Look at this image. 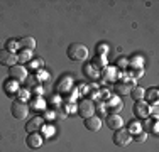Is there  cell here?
Wrapping results in <instances>:
<instances>
[{
    "mask_svg": "<svg viewBox=\"0 0 159 152\" xmlns=\"http://www.w3.org/2000/svg\"><path fill=\"white\" fill-rule=\"evenodd\" d=\"M66 54L71 61H85L88 58V47L81 42H73L68 46Z\"/></svg>",
    "mask_w": 159,
    "mask_h": 152,
    "instance_id": "cell-1",
    "label": "cell"
},
{
    "mask_svg": "<svg viewBox=\"0 0 159 152\" xmlns=\"http://www.w3.org/2000/svg\"><path fill=\"white\" fill-rule=\"evenodd\" d=\"M12 115H14V118H17V120H24L25 117L29 115V106L25 101H20V100H16L12 103Z\"/></svg>",
    "mask_w": 159,
    "mask_h": 152,
    "instance_id": "cell-2",
    "label": "cell"
},
{
    "mask_svg": "<svg viewBox=\"0 0 159 152\" xmlns=\"http://www.w3.org/2000/svg\"><path fill=\"white\" fill-rule=\"evenodd\" d=\"M130 140H132V135H130V132H129V130H125V128L115 130V134H113V142H115V145H119V147L129 145Z\"/></svg>",
    "mask_w": 159,
    "mask_h": 152,
    "instance_id": "cell-3",
    "label": "cell"
},
{
    "mask_svg": "<svg viewBox=\"0 0 159 152\" xmlns=\"http://www.w3.org/2000/svg\"><path fill=\"white\" fill-rule=\"evenodd\" d=\"M78 113L80 117L83 118H88V117H93L95 115V103L92 100H81L78 105Z\"/></svg>",
    "mask_w": 159,
    "mask_h": 152,
    "instance_id": "cell-4",
    "label": "cell"
},
{
    "mask_svg": "<svg viewBox=\"0 0 159 152\" xmlns=\"http://www.w3.org/2000/svg\"><path fill=\"white\" fill-rule=\"evenodd\" d=\"M16 63H17L16 52H10V51H7V49H2V51H0V64H2V66L12 68V66H16Z\"/></svg>",
    "mask_w": 159,
    "mask_h": 152,
    "instance_id": "cell-5",
    "label": "cell"
},
{
    "mask_svg": "<svg viewBox=\"0 0 159 152\" xmlns=\"http://www.w3.org/2000/svg\"><path fill=\"white\" fill-rule=\"evenodd\" d=\"M134 113H135V117H139V118H149V115H151V106H149V103H146L144 100L135 101Z\"/></svg>",
    "mask_w": 159,
    "mask_h": 152,
    "instance_id": "cell-6",
    "label": "cell"
},
{
    "mask_svg": "<svg viewBox=\"0 0 159 152\" xmlns=\"http://www.w3.org/2000/svg\"><path fill=\"white\" fill-rule=\"evenodd\" d=\"M9 74H10V79H14V81H24L27 78V69L24 66H17L16 64L9 69Z\"/></svg>",
    "mask_w": 159,
    "mask_h": 152,
    "instance_id": "cell-7",
    "label": "cell"
},
{
    "mask_svg": "<svg viewBox=\"0 0 159 152\" xmlns=\"http://www.w3.org/2000/svg\"><path fill=\"white\" fill-rule=\"evenodd\" d=\"M43 142H44V137L41 135V132L29 134V137L25 139V144H27V147H31V149H39V147L43 145Z\"/></svg>",
    "mask_w": 159,
    "mask_h": 152,
    "instance_id": "cell-8",
    "label": "cell"
},
{
    "mask_svg": "<svg viewBox=\"0 0 159 152\" xmlns=\"http://www.w3.org/2000/svg\"><path fill=\"white\" fill-rule=\"evenodd\" d=\"M107 125L112 130H120V128L124 127V118L119 113H110V115L107 117Z\"/></svg>",
    "mask_w": 159,
    "mask_h": 152,
    "instance_id": "cell-9",
    "label": "cell"
},
{
    "mask_svg": "<svg viewBox=\"0 0 159 152\" xmlns=\"http://www.w3.org/2000/svg\"><path fill=\"white\" fill-rule=\"evenodd\" d=\"M43 125H44V120L41 118V117H32V118L27 122V125H25V130H27L29 134H34V132H39L41 128H43Z\"/></svg>",
    "mask_w": 159,
    "mask_h": 152,
    "instance_id": "cell-10",
    "label": "cell"
},
{
    "mask_svg": "<svg viewBox=\"0 0 159 152\" xmlns=\"http://www.w3.org/2000/svg\"><path fill=\"white\" fill-rule=\"evenodd\" d=\"M85 127L88 128V130H92V132H97V130H100V127H102V120H100V117H88V118H85Z\"/></svg>",
    "mask_w": 159,
    "mask_h": 152,
    "instance_id": "cell-11",
    "label": "cell"
},
{
    "mask_svg": "<svg viewBox=\"0 0 159 152\" xmlns=\"http://www.w3.org/2000/svg\"><path fill=\"white\" fill-rule=\"evenodd\" d=\"M19 47L32 51V49L36 47V39H34V37H22V39L19 41Z\"/></svg>",
    "mask_w": 159,
    "mask_h": 152,
    "instance_id": "cell-12",
    "label": "cell"
},
{
    "mask_svg": "<svg viewBox=\"0 0 159 152\" xmlns=\"http://www.w3.org/2000/svg\"><path fill=\"white\" fill-rule=\"evenodd\" d=\"M132 96V100L134 101H141L144 96H146V90L142 88V86H135V88L130 90V93H129Z\"/></svg>",
    "mask_w": 159,
    "mask_h": 152,
    "instance_id": "cell-13",
    "label": "cell"
},
{
    "mask_svg": "<svg viewBox=\"0 0 159 152\" xmlns=\"http://www.w3.org/2000/svg\"><path fill=\"white\" fill-rule=\"evenodd\" d=\"M122 108H124V103H122L120 98H112V100H108V110H110L112 113L120 112Z\"/></svg>",
    "mask_w": 159,
    "mask_h": 152,
    "instance_id": "cell-14",
    "label": "cell"
},
{
    "mask_svg": "<svg viewBox=\"0 0 159 152\" xmlns=\"http://www.w3.org/2000/svg\"><path fill=\"white\" fill-rule=\"evenodd\" d=\"M130 85H129V83H117L115 85V91H117V95H129L130 93Z\"/></svg>",
    "mask_w": 159,
    "mask_h": 152,
    "instance_id": "cell-15",
    "label": "cell"
},
{
    "mask_svg": "<svg viewBox=\"0 0 159 152\" xmlns=\"http://www.w3.org/2000/svg\"><path fill=\"white\" fill-rule=\"evenodd\" d=\"M31 59H32L31 51H27V49H22V51L17 54V61H20V63H29Z\"/></svg>",
    "mask_w": 159,
    "mask_h": 152,
    "instance_id": "cell-16",
    "label": "cell"
},
{
    "mask_svg": "<svg viewBox=\"0 0 159 152\" xmlns=\"http://www.w3.org/2000/svg\"><path fill=\"white\" fill-rule=\"evenodd\" d=\"M17 47H19V41H16V39H9V41H7V51L16 52Z\"/></svg>",
    "mask_w": 159,
    "mask_h": 152,
    "instance_id": "cell-17",
    "label": "cell"
},
{
    "mask_svg": "<svg viewBox=\"0 0 159 152\" xmlns=\"http://www.w3.org/2000/svg\"><path fill=\"white\" fill-rule=\"evenodd\" d=\"M141 130V123H139V122H130V130L129 132H135V134H137V132Z\"/></svg>",
    "mask_w": 159,
    "mask_h": 152,
    "instance_id": "cell-18",
    "label": "cell"
},
{
    "mask_svg": "<svg viewBox=\"0 0 159 152\" xmlns=\"http://www.w3.org/2000/svg\"><path fill=\"white\" fill-rule=\"evenodd\" d=\"M149 101H156L157 100V90L156 88H152V90H149Z\"/></svg>",
    "mask_w": 159,
    "mask_h": 152,
    "instance_id": "cell-19",
    "label": "cell"
},
{
    "mask_svg": "<svg viewBox=\"0 0 159 152\" xmlns=\"http://www.w3.org/2000/svg\"><path fill=\"white\" fill-rule=\"evenodd\" d=\"M85 71H86V74H88L90 78H95V76H97V73H93V71H92V64H86Z\"/></svg>",
    "mask_w": 159,
    "mask_h": 152,
    "instance_id": "cell-20",
    "label": "cell"
},
{
    "mask_svg": "<svg viewBox=\"0 0 159 152\" xmlns=\"http://www.w3.org/2000/svg\"><path fill=\"white\" fill-rule=\"evenodd\" d=\"M146 137H147L146 132H141V134L135 135V140H137V142H144V140H146Z\"/></svg>",
    "mask_w": 159,
    "mask_h": 152,
    "instance_id": "cell-21",
    "label": "cell"
},
{
    "mask_svg": "<svg viewBox=\"0 0 159 152\" xmlns=\"http://www.w3.org/2000/svg\"><path fill=\"white\" fill-rule=\"evenodd\" d=\"M25 96H29V93H25V91H20V101H24Z\"/></svg>",
    "mask_w": 159,
    "mask_h": 152,
    "instance_id": "cell-22",
    "label": "cell"
}]
</instances>
